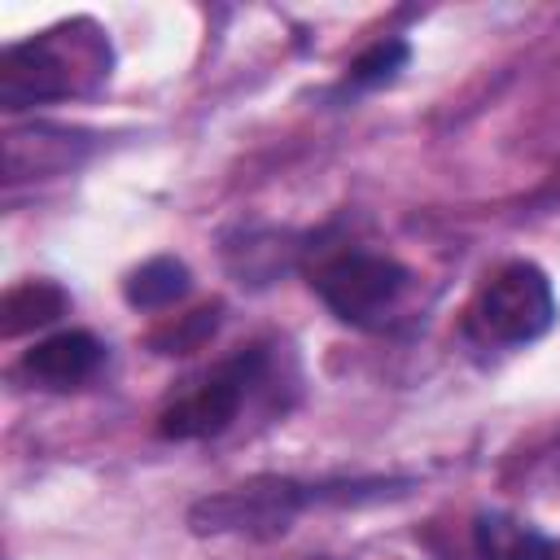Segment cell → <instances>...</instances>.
I'll list each match as a JSON object with an SVG mask.
<instances>
[{
	"label": "cell",
	"instance_id": "6da1fadb",
	"mask_svg": "<svg viewBox=\"0 0 560 560\" xmlns=\"http://www.w3.org/2000/svg\"><path fill=\"white\" fill-rule=\"evenodd\" d=\"M114 48L88 18L57 22L31 39L4 44L0 52V105L31 109L44 101L88 96L109 79Z\"/></svg>",
	"mask_w": 560,
	"mask_h": 560
},
{
	"label": "cell",
	"instance_id": "7a4b0ae2",
	"mask_svg": "<svg viewBox=\"0 0 560 560\" xmlns=\"http://www.w3.org/2000/svg\"><path fill=\"white\" fill-rule=\"evenodd\" d=\"M311 289L341 324L376 332L398 315L411 271L376 249H337L311 271Z\"/></svg>",
	"mask_w": 560,
	"mask_h": 560
},
{
	"label": "cell",
	"instance_id": "3957f363",
	"mask_svg": "<svg viewBox=\"0 0 560 560\" xmlns=\"http://www.w3.org/2000/svg\"><path fill=\"white\" fill-rule=\"evenodd\" d=\"M472 328L494 346H529L556 319V293L538 262L512 258L486 276L472 298Z\"/></svg>",
	"mask_w": 560,
	"mask_h": 560
},
{
	"label": "cell",
	"instance_id": "277c9868",
	"mask_svg": "<svg viewBox=\"0 0 560 560\" xmlns=\"http://www.w3.org/2000/svg\"><path fill=\"white\" fill-rule=\"evenodd\" d=\"M267 368V350L262 346H249V350H236L232 359H223L219 368H210L201 381H192L179 398H171L162 411H158V438L166 442H201V438H219L245 394L258 385Z\"/></svg>",
	"mask_w": 560,
	"mask_h": 560
},
{
	"label": "cell",
	"instance_id": "5b68a950",
	"mask_svg": "<svg viewBox=\"0 0 560 560\" xmlns=\"http://www.w3.org/2000/svg\"><path fill=\"white\" fill-rule=\"evenodd\" d=\"M319 490L293 481V477H254L245 486L206 494L192 503L188 525L192 534H241V538H276L293 525V516L315 499Z\"/></svg>",
	"mask_w": 560,
	"mask_h": 560
},
{
	"label": "cell",
	"instance_id": "8992f818",
	"mask_svg": "<svg viewBox=\"0 0 560 560\" xmlns=\"http://www.w3.org/2000/svg\"><path fill=\"white\" fill-rule=\"evenodd\" d=\"M101 359H105V346L92 332L66 328V332H52L39 346H31L18 363V372L39 389H70V385H83L101 368Z\"/></svg>",
	"mask_w": 560,
	"mask_h": 560
},
{
	"label": "cell",
	"instance_id": "52a82bcc",
	"mask_svg": "<svg viewBox=\"0 0 560 560\" xmlns=\"http://www.w3.org/2000/svg\"><path fill=\"white\" fill-rule=\"evenodd\" d=\"M88 140L79 131L61 127H31V131H9L4 136V179H44L83 158Z\"/></svg>",
	"mask_w": 560,
	"mask_h": 560
},
{
	"label": "cell",
	"instance_id": "ba28073f",
	"mask_svg": "<svg viewBox=\"0 0 560 560\" xmlns=\"http://www.w3.org/2000/svg\"><path fill=\"white\" fill-rule=\"evenodd\" d=\"M472 551L477 560H556L560 556L538 525L512 512H481L472 521Z\"/></svg>",
	"mask_w": 560,
	"mask_h": 560
},
{
	"label": "cell",
	"instance_id": "9c48e42d",
	"mask_svg": "<svg viewBox=\"0 0 560 560\" xmlns=\"http://www.w3.org/2000/svg\"><path fill=\"white\" fill-rule=\"evenodd\" d=\"M70 311V293L57 280H22L0 298V332L22 337L35 328L57 324Z\"/></svg>",
	"mask_w": 560,
	"mask_h": 560
},
{
	"label": "cell",
	"instance_id": "30bf717a",
	"mask_svg": "<svg viewBox=\"0 0 560 560\" xmlns=\"http://www.w3.org/2000/svg\"><path fill=\"white\" fill-rule=\"evenodd\" d=\"M188 289H192V276H188V267H184L179 258H171V254H158V258L140 262V267L127 271V280H122V298H127V306H136V311L175 306Z\"/></svg>",
	"mask_w": 560,
	"mask_h": 560
},
{
	"label": "cell",
	"instance_id": "8fae6325",
	"mask_svg": "<svg viewBox=\"0 0 560 560\" xmlns=\"http://www.w3.org/2000/svg\"><path fill=\"white\" fill-rule=\"evenodd\" d=\"M293 249H298V245H289L284 232H245L241 245H228V262H232V271L241 276V284H245V280H249V284H267V280H276V276L289 267Z\"/></svg>",
	"mask_w": 560,
	"mask_h": 560
},
{
	"label": "cell",
	"instance_id": "7c38bea8",
	"mask_svg": "<svg viewBox=\"0 0 560 560\" xmlns=\"http://www.w3.org/2000/svg\"><path fill=\"white\" fill-rule=\"evenodd\" d=\"M407 61H411V44H407L402 35H381L376 44H368V48L350 61L346 88H381V83H389Z\"/></svg>",
	"mask_w": 560,
	"mask_h": 560
},
{
	"label": "cell",
	"instance_id": "4fadbf2b",
	"mask_svg": "<svg viewBox=\"0 0 560 560\" xmlns=\"http://www.w3.org/2000/svg\"><path fill=\"white\" fill-rule=\"evenodd\" d=\"M219 311H223L219 302H210V306H201V311H188V315H179V319L153 328L149 346H153L158 354H188V350H197V346L219 328Z\"/></svg>",
	"mask_w": 560,
	"mask_h": 560
},
{
	"label": "cell",
	"instance_id": "5bb4252c",
	"mask_svg": "<svg viewBox=\"0 0 560 560\" xmlns=\"http://www.w3.org/2000/svg\"><path fill=\"white\" fill-rule=\"evenodd\" d=\"M306 560H315V556H306ZM319 560H324V556H319Z\"/></svg>",
	"mask_w": 560,
	"mask_h": 560
}]
</instances>
